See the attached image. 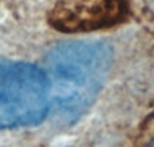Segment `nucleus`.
Listing matches in <instances>:
<instances>
[{"label":"nucleus","mask_w":154,"mask_h":147,"mask_svg":"<svg viewBox=\"0 0 154 147\" xmlns=\"http://www.w3.org/2000/svg\"><path fill=\"white\" fill-rule=\"evenodd\" d=\"M122 11V0H58L50 22L65 32L91 31L111 24Z\"/></svg>","instance_id":"nucleus-3"},{"label":"nucleus","mask_w":154,"mask_h":147,"mask_svg":"<svg viewBox=\"0 0 154 147\" xmlns=\"http://www.w3.org/2000/svg\"><path fill=\"white\" fill-rule=\"evenodd\" d=\"M49 78L35 65L0 59V127L32 126L46 116Z\"/></svg>","instance_id":"nucleus-2"},{"label":"nucleus","mask_w":154,"mask_h":147,"mask_svg":"<svg viewBox=\"0 0 154 147\" xmlns=\"http://www.w3.org/2000/svg\"><path fill=\"white\" fill-rule=\"evenodd\" d=\"M145 147H154V139H152V140H150V142L147 143V145L145 146Z\"/></svg>","instance_id":"nucleus-4"},{"label":"nucleus","mask_w":154,"mask_h":147,"mask_svg":"<svg viewBox=\"0 0 154 147\" xmlns=\"http://www.w3.org/2000/svg\"><path fill=\"white\" fill-rule=\"evenodd\" d=\"M112 59L114 50L103 40H68L49 51L46 70L60 123H73L89 110L106 82Z\"/></svg>","instance_id":"nucleus-1"}]
</instances>
